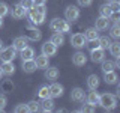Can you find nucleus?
<instances>
[{"mask_svg":"<svg viewBox=\"0 0 120 113\" xmlns=\"http://www.w3.org/2000/svg\"><path fill=\"white\" fill-rule=\"evenodd\" d=\"M99 104L102 105L105 110H112V109H116V105H117V100H116V97L112 95V93H102V95H99Z\"/></svg>","mask_w":120,"mask_h":113,"instance_id":"obj_1","label":"nucleus"},{"mask_svg":"<svg viewBox=\"0 0 120 113\" xmlns=\"http://www.w3.org/2000/svg\"><path fill=\"white\" fill-rule=\"evenodd\" d=\"M50 29L52 32H60V33H66L71 30V24L69 21L66 20H60V18H54L51 23H50Z\"/></svg>","mask_w":120,"mask_h":113,"instance_id":"obj_2","label":"nucleus"},{"mask_svg":"<svg viewBox=\"0 0 120 113\" xmlns=\"http://www.w3.org/2000/svg\"><path fill=\"white\" fill-rule=\"evenodd\" d=\"M65 18H66V21H69V23L77 21L78 18H80V8L75 6V5L68 6L66 11H65Z\"/></svg>","mask_w":120,"mask_h":113,"instance_id":"obj_3","label":"nucleus"},{"mask_svg":"<svg viewBox=\"0 0 120 113\" xmlns=\"http://www.w3.org/2000/svg\"><path fill=\"white\" fill-rule=\"evenodd\" d=\"M17 57V50L14 47H3V50L0 51V60L2 62H12Z\"/></svg>","mask_w":120,"mask_h":113,"instance_id":"obj_4","label":"nucleus"},{"mask_svg":"<svg viewBox=\"0 0 120 113\" xmlns=\"http://www.w3.org/2000/svg\"><path fill=\"white\" fill-rule=\"evenodd\" d=\"M29 11H30V14H29L30 23H32L33 26H39V24H44V23H45V15L44 14L36 12L35 8H32V9H29Z\"/></svg>","mask_w":120,"mask_h":113,"instance_id":"obj_5","label":"nucleus"},{"mask_svg":"<svg viewBox=\"0 0 120 113\" xmlns=\"http://www.w3.org/2000/svg\"><path fill=\"white\" fill-rule=\"evenodd\" d=\"M87 42V39L84 38L82 33H75V35L71 36V44H72V47L75 48H82Z\"/></svg>","mask_w":120,"mask_h":113,"instance_id":"obj_6","label":"nucleus"},{"mask_svg":"<svg viewBox=\"0 0 120 113\" xmlns=\"http://www.w3.org/2000/svg\"><path fill=\"white\" fill-rule=\"evenodd\" d=\"M56 53H57V45L52 44L51 41H47V42L42 44V54L48 56V57H51V56H54Z\"/></svg>","mask_w":120,"mask_h":113,"instance_id":"obj_7","label":"nucleus"},{"mask_svg":"<svg viewBox=\"0 0 120 113\" xmlns=\"http://www.w3.org/2000/svg\"><path fill=\"white\" fill-rule=\"evenodd\" d=\"M26 14H27V9H24L20 3L18 5H14L12 6V11H11V15L15 18V20H21V18L26 17Z\"/></svg>","mask_w":120,"mask_h":113,"instance_id":"obj_8","label":"nucleus"},{"mask_svg":"<svg viewBox=\"0 0 120 113\" xmlns=\"http://www.w3.org/2000/svg\"><path fill=\"white\" fill-rule=\"evenodd\" d=\"M41 36H42V33H41V30H39V29L29 26L27 32H26V38H27V39H30V41H39V39H41Z\"/></svg>","mask_w":120,"mask_h":113,"instance_id":"obj_9","label":"nucleus"},{"mask_svg":"<svg viewBox=\"0 0 120 113\" xmlns=\"http://www.w3.org/2000/svg\"><path fill=\"white\" fill-rule=\"evenodd\" d=\"M71 100L77 101V103H82L86 100V93L81 88H74L72 92H71Z\"/></svg>","mask_w":120,"mask_h":113,"instance_id":"obj_10","label":"nucleus"},{"mask_svg":"<svg viewBox=\"0 0 120 113\" xmlns=\"http://www.w3.org/2000/svg\"><path fill=\"white\" fill-rule=\"evenodd\" d=\"M90 59L93 60V62H102L105 59V51L104 48H95V50H90Z\"/></svg>","mask_w":120,"mask_h":113,"instance_id":"obj_11","label":"nucleus"},{"mask_svg":"<svg viewBox=\"0 0 120 113\" xmlns=\"http://www.w3.org/2000/svg\"><path fill=\"white\" fill-rule=\"evenodd\" d=\"M62 95H63V86L54 81L50 86V97L51 98H60Z\"/></svg>","mask_w":120,"mask_h":113,"instance_id":"obj_12","label":"nucleus"},{"mask_svg":"<svg viewBox=\"0 0 120 113\" xmlns=\"http://www.w3.org/2000/svg\"><path fill=\"white\" fill-rule=\"evenodd\" d=\"M35 63H36L38 69H45V68L50 66V57L45 56V54H41V56H38V57H36Z\"/></svg>","mask_w":120,"mask_h":113,"instance_id":"obj_13","label":"nucleus"},{"mask_svg":"<svg viewBox=\"0 0 120 113\" xmlns=\"http://www.w3.org/2000/svg\"><path fill=\"white\" fill-rule=\"evenodd\" d=\"M86 62H87V57H86L84 53L77 51L75 54H72V63H74V65H77V66H84Z\"/></svg>","mask_w":120,"mask_h":113,"instance_id":"obj_14","label":"nucleus"},{"mask_svg":"<svg viewBox=\"0 0 120 113\" xmlns=\"http://www.w3.org/2000/svg\"><path fill=\"white\" fill-rule=\"evenodd\" d=\"M38 69L36 68V63H35V59H30V60H22V71L27 74H32Z\"/></svg>","mask_w":120,"mask_h":113,"instance_id":"obj_15","label":"nucleus"},{"mask_svg":"<svg viewBox=\"0 0 120 113\" xmlns=\"http://www.w3.org/2000/svg\"><path fill=\"white\" fill-rule=\"evenodd\" d=\"M39 109H41L42 112H51L52 109H54V101H52V98H51V97L44 98L42 103L39 104Z\"/></svg>","mask_w":120,"mask_h":113,"instance_id":"obj_16","label":"nucleus"},{"mask_svg":"<svg viewBox=\"0 0 120 113\" xmlns=\"http://www.w3.org/2000/svg\"><path fill=\"white\" fill-rule=\"evenodd\" d=\"M95 27H96L98 30H107L108 27H110V18H107V17H102V15H101V17L96 20V24H95Z\"/></svg>","mask_w":120,"mask_h":113,"instance_id":"obj_17","label":"nucleus"},{"mask_svg":"<svg viewBox=\"0 0 120 113\" xmlns=\"http://www.w3.org/2000/svg\"><path fill=\"white\" fill-rule=\"evenodd\" d=\"M99 80L101 78L98 77L96 74H90L87 77V86L90 88V90H96L98 88H99Z\"/></svg>","mask_w":120,"mask_h":113,"instance_id":"obj_18","label":"nucleus"},{"mask_svg":"<svg viewBox=\"0 0 120 113\" xmlns=\"http://www.w3.org/2000/svg\"><path fill=\"white\" fill-rule=\"evenodd\" d=\"M12 47H14L17 51H21L24 47H27V38H24V36H18V38H15Z\"/></svg>","mask_w":120,"mask_h":113,"instance_id":"obj_19","label":"nucleus"},{"mask_svg":"<svg viewBox=\"0 0 120 113\" xmlns=\"http://www.w3.org/2000/svg\"><path fill=\"white\" fill-rule=\"evenodd\" d=\"M104 80H105L107 85H116L117 80H119V77L114 71H108V73H104Z\"/></svg>","mask_w":120,"mask_h":113,"instance_id":"obj_20","label":"nucleus"},{"mask_svg":"<svg viewBox=\"0 0 120 113\" xmlns=\"http://www.w3.org/2000/svg\"><path fill=\"white\" fill-rule=\"evenodd\" d=\"M59 77V69L54 66H48L45 68V78L47 80H56Z\"/></svg>","mask_w":120,"mask_h":113,"instance_id":"obj_21","label":"nucleus"},{"mask_svg":"<svg viewBox=\"0 0 120 113\" xmlns=\"http://www.w3.org/2000/svg\"><path fill=\"white\" fill-rule=\"evenodd\" d=\"M35 57V50H33L32 47H24L21 50V59L22 60H30V59H33Z\"/></svg>","mask_w":120,"mask_h":113,"instance_id":"obj_22","label":"nucleus"},{"mask_svg":"<svg viewBox=\"0 0 120 113\" xmlns=\"http://www.w3.org/2000/svg\"><path fill=\"white\" fill-rule=\"evenodd\" d=\"M82 35H84V38H86L87 41L96 39V38H99V30H98L96 27H89L84 33H82Z\"/></svg>","mask_w":120,"mask_h":113,"instance_id":"obj_23","label":"nucleus"},{"mask_svg":"<svg viewBox=\"0 0 120 113\" xmlns=\"http://www.w3.org/2000/svg\"><path fill=\"white\" fill-rule=\"evenodd\" d=\"M2 73L6 74V75H12L15 73V66L12 62H2Z\"/></svg>","mask_w":120,"mask_h":113,"instance_id":"obj_24","label":"nucleus"},{"mask_svg":"<svg viewBox=\"0 0 120 113\" xmlns=\"http://www.w3.org/2000/svg\"><path fill=\"white\" fill-rule=\"evenodd\" d=\"M51 42L52 44H56L57 45V47H60V45H63L65 44V35H63V33H60V32H56L54 35L51 36Z\"/></svg>","mask_w":120,"mask_h":113,"instance_id":"obj_25","label":"nucleus"},{"mask_svg":"<svg viewBox=\"0 0 120 113\" xmlns=\"http://www.w3.org/2000/svg\"><path fill=\"white\" fill-rule=\"evenodd\" d=\"M86 100H87V103H90L92 105L96 107V104H99V93H98L96 90H92V92L86 97Z\"/></svg>","mask_w":120,"mask_h":113,"instance_id":"obj_26","label":"nucleus"},{"mask_svg":"<svg viewBox=\"0 0 120 113\" xmlns=\"http://www.w3.org/2000/svg\"><path fill=\"white\" fill-rule=\"evenodd\" d=\"M108 50L111 51V54L114 56L116 59H120V44L119 42H111L110 47H108Z\"/></svg>","mask_w":120,"mask_h":113,"instance_id":"obj_27","label":"nucleus"},{"mask_svg":"<svg viewBox=\"0 0 120 113\" xmlns=\"http://www.w3.org/2000/svg\"><path fill=\"white\" fill-rule=\"evenodd\" d=\"M116 62H111V60H102V71L104 73H108V71H114L116 69Z\"/></svg>","mask_w":120,"mask_h":113,"instance_id":"obj_28","label":"nucleus"},{"mask_svg":"<svg viewBox=\"0 0 120 113\" xmlns=\"http://www.w3.org/2000/svg\"><path fill=\"white\" fill-rule=\"evenodd\" d=\"M38 97H39L41 100H44V98H48V97H50V86H47V85L41 86L39 90H38Z\"/></svg>","mask_w":120,"mask_h":113,"instance_id":"obj_29","label":"nucleus"},{"mask_svg":"<svg viewBox=\"0 0 120 113\" xmlns=\"http://www.w3.org/2000/svg\"><path fill=\"white\" fill-rule=\"evenodd\" d=\"M110 36L114 38V39H119V38H120V26H119V21H116V24L111 27V30H110Z\"/></svg>","mask_w":120,"mask_h":113,"instance_id":"obj_30","label":"nucleus"},{"mask_svg":"<svg viewBox=\"0 0 120 113\" xmlns=\"http://www.w3.org/2000/svg\"><path fill=\"white\" fill-rule=\"evenodd\" d=\"M26 109H27V112L30 113H35L39 110V103L38 101H29L27 104H26Z\"/></svg>","mask_w":120,"mask_h":113,"instance_id":"obj_31","label":"nucleus"},{"mask_svg":"<svg viewBox=\"0 0 120 113\" xmlns=\"http://www.w3.org/2000/svg\"><path fill=\"white\" fill-rule=\"evenodd\" d=\"M99 12L102 17H107V18H111L112 17V12H111V9H110V6L108 5H102L99 8Z\"/></svg>","mask_w":120,"mask_h":113,"instance_id":"obj_32","label":"nucleus"},{"mask_svg":"<svg viewBox=\"0 0 120 113\" xmlns=\"http://www.w3.org/2000/svg\"><path fill=\"white\" fill-rule=\"evenodd\" d=\"M98 39H99V45H101V48L107 50V48L110 47V44H111V39H110L108 36H99Z\"/></svg>","mask_w":120,"mask_h":113,"instance_id":"obj_33","label":"nucleus"},{"mask_svg":"<svg viewBox=\"0 0 120 113\" xmlns=\"http://www.w3.org/2000/svg\"><path fill=\"white\" fill-rule=\"evenodd\" d=\"M108 6H110L112 14H119L120 12V3L117 2V0H111V3H108Z\"/></svg>","mask_w":120,"mask_h":113,"instance_id":"obj_34","label":"nucleus"},{"mask_svg":"<svg viewBox=\"0 0 120 113\" xmlns=\"http://www.w3.org/2000/svg\"><path fill=\"white\" fill-rule=\"evenodd\" d=\"M9 14V6L6 5L5 2H0V17H6V15Z\"/></svg>","mask_w":120,"mask_h":113,"instance_id":"obj_35","label":"nucleus"},{"mask_svg":"<svg viewBox=\"0 0 120 113\" xmlns=\"http://www.w3.org/2000/svg\"><path fill=\"white\" fill-rule=\"evenodd\" d=\"M81 112H84V113H93V112H95V105H92L90 103H86V104H82Z\"/></svg>","mask_w":120,"mask_h":113,"instance_id":"obj_36","label":"nucleus"},{"mask_svg":"<svg viewBox=\"0 0 120 113\" xmlns=\"http://www.w3.org/2000/svg\"><path fill=\"white\" fill-rule=\"evenodd\" d=\"M20 5L24 8V9H27V11H29V9H32V8L35 6V3H33V0H21Z\"/></svg>","mask_w":120,"mask_h":113,"instance_id":"obj_37","label":"nucleus"},{"mask_svg":"<svg viewBox=\"0 0 120 113\" xmlns=\"http://www.w3.org/2000/svg\"><path fill=\"white\" fill-rule=\"evenodd\" d=\"M86 45H89L90 50H95V48H99L101 47V45H99V39H98V38H96V39H90L89 44H86Z\"/></svg>","mask_w":120,"mask_h":113,"instance_id":"obj_38","label":"nucleus"},{"mask_svg":"<svg viewBox=\"0 0 120 113\" xmlns=\"http://www.w3.org/2000/svg\"><path fill=\"white\" fill-rule=\"evenodd\" d=\"M2 88H3V90H5V92H12V89H14V85L11 81H5L2 85Z\"/></svg>","mask_w":120,"mask_h":113,"instance_id":"obj_39","label":"nucleus"},{"mask_svg":"<svg viewBox=\"0 0 120 113\" xmlns=\"http://www.w3.org/2000/svg\"><path fill=\"white\" fill-rule=\"evenodd\" d=\"M6 103H8V98L6 95H0V112L6 107Z\"/></svg>","mask_w":120,"mask_h":113,"instance_id":"obj_40","label":"nucleus"},{"mask_svg":"<svg viewBox=\"0 0 120 113\" xmlns=\"http://www.w3.org/2000/svg\"><path fill=\"white\" fill-rule=\"evenodd\" d=\"M15 113H22V112H27V109H26V104H18L17 107L14 109Z\"/></svg>","mask_w":120,"mask_h":113,"instance_id":"obj_41","label":"nucleus"},{"mask_svg":"<svg viewBox=\"0 0 120 113\" xmlns=\"http://www.w3.org/2000/svg\"><path fill=\"white\" fill-rule=\"evenodd\" d=\"M77 2H78V5H80V6H90V5H92V3H93V0H77Z\"/></svg>","mask_w":120,"mask_h":113,"instance_id":"obj_42","label":"nucleus"},{"mask_svg":"<svg viewBox=\"0 0 120 113\" xmlns=\"http://www.w3.org/2000/svg\"><path fill=\"white\" fill-rule=\"evenodd\" d=\"M45 2H47V0H33L35 5H45Z\"/></svg>","mask_w":120,"mask_h":113,"instance_id":"obj_43","label":"nucleus"},{"mask_svg":"<svg viewBox=\"0 0 120 113\" xmlns=\"http://www.w3.org/2000/svg\"><path fill=\"white\" fill-rule=\"evenodd\" d=\"M3 47H5V45H3V41H2V39H0V51H2V50H3Z\"/></svg>","mask_w":120,"mask_h":113,"instance_id":"obj_44","label":"nucleus"},{"mask_svg":"<svg viewBox=\"0 0 120 113\" xmlns=\"http://www.w3.org/2000/svg\"><path fill=\"white\" fill-rule=\"evenodd\" d=\"M2 26H3V18L0 17V27H2Z\"/></svg>","mask_w":120,"mask_h":113,"instance_id":"obj_45","label":"nucleus"},{"mask_svg":"<svg viewBox=\"0 0 120 113\" xmlns=\"http://www.w3.org/2000/svg\"><path fill=\"white\" fill-rule=\"evenodd\" d=\"M2 75H3V73H2V68H0V80H2Z\"/></svg>","mask_w":120,"mask_h":113,"instance_id":"obj_46","label":"nucleus"},{"mask_svg":"<svg viewBox=\"0 0 120 113\" xmlns=\"http://www.w3.org/2000/svg\"><path fill=\"white\" fill-rule=\"evenodd\" d=\"M108 2H111V0H108Z\"/></svg>","mask_w":120,"mask_h":113,"instance_id":"obj_47","label":"nucleus"}]
</instances>
